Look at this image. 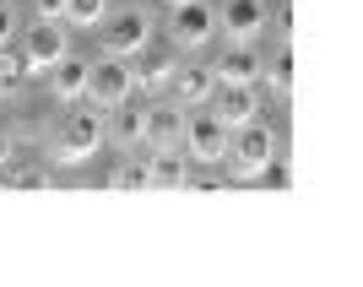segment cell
Segmentation results:
<instances>
[{
  "mask_svg": "<svg viewBox=\"0 0 363 287\" xmlns=\"http://www.w3.org/2000/svg\"><path fill=\"white\" fill-rule=\"evenodd\" d=\"M104 136H108L104 108H71V114L55 125V163H65V168L87 163L92 152L104 147Z\"/></svg>",
  "mask_w": 363,
  "mask_h": 287,
  "instance_id": "1",
  "label": "cell"
},
{
  "mask_svg": "<svg viewBox=\"0 0 363 287\" xmlns=\"http://www.w3.org/2000/svg\"><path fill=\"white\" fill-rule=\"evenodd\" d=\"M223 163L233 168V179H260V174L277 163V130H272V125H260V120L239 125L233 141H228V157H223Z\"/></svg>",
  "mask_w": 363,
  "mask_h": 287,
  "instance_id": "2",
  "label": "cell"
},
{
  "mask_svg": "<svg viewBox=\"0 0 363 287\" xmlns=\"http://www.w3.org/2000/svg\"><path fill=\"white\" fill-rule=\"evenodd\" d=\"M228 141H233V125L217 114V108H190V125H184V152L190 163H223L228 157Z\"/></svg>",
  "mask_w": 363,
  "mask_h": 287,
  "instance_id": "3",
  "label": "cell"
},
{
  "mask_svg": "<svg viewBox=\"0 0 363 287\" xmlns=\"http://www.w3.org/2000/svg\"><path fill=\"white\" fill-rule=\"evenodd\" d=\"M152 28H157V16L147 11V6H114L104 22V49L108 55H141V49L152 44Z\"/></svg>",
  "mask_w": 363,
  "mask_h": 287,
  "instance_id": "4",
  "label": "cell"
},
{
  "mask_svg": "<svg viewBox=\"0 0 363 287\" xmlns=\"http://www.w3.org/2000/svg\"><path fill=\"white\" fill-rule=\"evenodd\" d=\"M223 33V16L206 0H190V6H168V44L174 49H206Z\"/></svg>",
  "mask_w": 363,
  "mask_h": 287,
  "instance_id": "5",
  "label": "cell"
},
{
  "mask_svg": "<svg viewBox=\"0 0 363 287\" xmlns=\"http://www.w3.org/2000/svg\"><path fill=\"white\" fill-rule=\"evenodd\" d=\"M136 92V65L125 60V55H108L104 49V60H92V87H87V98L98 108H114V103H125Z\"/></svg>",
  "mask_w": 363,
  "mask_h": 287,
  "instance_id": "6",
  "label": "cell"
},
{
  "mask_svg": "<svg viewBox=\"0 0 363 287\" xmlns=\"http://www.w3.org/2000/svg\"><path fill=\"white\" fill-rule=\"evenodd\" d=\"M65 55H71V44H65L60 22H38V28H28V38H22V65H28V71H55Z\"/></svg>",
  "mask_w": 363,
  "mask_h": 287,
  "instance_id": "7",
  "label": "cell"
},
{
  "mask_svg": "<svg viewBox=\"0 0 363 287\" xmlns=\"http://www.w3.org/2000/svg\"><path fill=\"white\" fill-rule=\"evenodd\" d=\"M223 33L228 44H255L260 33H266V22H272V6L266 0H223Z\"/></svg>",
  "mask_w": 363,
  "mask_h": 287,
  "instance_id": "8",
  "label": "cell"
},
{
  "mask_svg": "<svg viewBox=\"0 0 363 287\" xmlns=\"http://www.w3.org/2000/svg\"><path fill=\"white\" fill-rule=\"evenodd\" d=\"M184 125H190V108L179 98L147 103V147H184Z\"/></svg>",
  "mask_w": 363,
  "mask_h": 287,
  "instance_id": "9",
  "label": "cell"
},
{
  "mask_svg": "<svg viewBox=\"0 0 363 287\" xmlns=\"http://www.w3.org/2000/svg\"><path fill=\"white\" fill-rule=\"evenodd\" d=\"M168 87H174V98H179L184 108H201V103H212V98H217L223 81H217V65H179Z\"/></svg>",
  "mask_w": 363,
  "mask_h": 287,
  "instance_id": "10",
  "label": "cell"
},
{
  "mask_svg": "<svg viewBox=\"0 0 363 287\" xmlns=\"http://www.w3.org/2000/svg\"><path fill=\"white\" fill-rule=\"evenodd\" d=\"M260 76H266V60L255 44H228V55L217 60V81H228V87H255Z\"/></svg>",
  "mask_w": 363,
  "mask_h": 287,
  "instance_id": "11",
  "label": "cell"
},
{
  "mask_svg": "<svg viewBox=\"0 0 363 287\" xmlns=\"http://www.w3.org/2000/svg\"><path fill=\"white\" fill-rule=\"evenodd\" d=\"M184 184H190V157H179V147H152L147 190H184Z\"/></svg>",
  "mask_w": 363,
  "mask_h": 287,
  "instance_id": "12",
  "label": "cell"
},
{
  "mask_svg": "<svg viewBox=\"0 0 363 287\" xmlns=\"http://www.w3.org/2000/svg\"><path fill=\"white\" fill-rule=\"evenodd\" d=\"M87 87H92V60H82V55H65V60L49 71V92H55L60 103L87 98Z\"/></svg>",
  "mask_w": 363,
  "mask_h": 287,
  "instance_id": "13",
  "label": "cell"
},
{
  "mask_svg": "<svg viewBox=\"0 0 363 287\" xmlns=\"http://www.w3.org/2000/svg\"><path fill=\"white\" fill-rule=\"evenodd\" d=\"M108 136L120 141L125 152L147 147V108L130 103V98H125V103H114V108H108Z\"/></svg>",
  "mask_w": 363,
  "mask_h": 287,
  "instance_id": "14",
  "label": "cell"
},
{
  "mask_svg": "<svg viewBox=\"0 0 363 287\" xmlns=\"http://www.w3.org/2000/svg\"><path fill=\"white\" fill-rule=\"evenodd\" d=\"M212 108L233 125V130H239V125L260 120V92H255V87H228V81H223V87H217V98H212Z\"/></svg>",
  "mask_w": 363,
  "mask_h": 287,
  "instance_id": "15",
  "label": "cell"
},
{
  "mask_svg": "<svg viewBox=\"0 0 363 287\" xmlns=\"http://www.w3.org/2000/svg\"><path fill=\"white\" fill-rule=\"evenodd\" d=\"M174 71H179V65H174V55H168V49H141V65H136V87H168V81H174Z\"/></svg>",
  "mask_w": 363,
  "mask_h": 287,
  "instance_id": "16",
  "label": "cell"
},
{
  "mask_svg": "<svg viewBox=\"0 0 363 287\" xmlns=\"http://www.w3.org/2000/svg\"><path fill=\"white\" fill-rule=\"evenodd\" d=\"M108 11H114V0H65V22L71 28H104Z\"/></svg>",
  "mask_w": 363,
  "mask_h": 287,
  "instance_id": "17",
  "label": "cell"
},
{
  "mask_svg": "<svg viewBox=\"0 0 363 287\" xmlns=\"http://www.w3.org/2000/svg\"><path fill=\"white\" fill-rule=\"evenodd\" d=\"M266 76L277 81V92H288V87H293V44H277V55L266 60Z\"/></svg>",
  "mask_w": 363,
  "mask_h": 287,
  "instance_id": "18",
  "label": "cell"
},
{
  "mask_svg": "<svg viewBox=\"0 0 363 287\" xmlns=\"http://www.w3.org/2000/svg\"><path fill=\"white\" fill-rule=\"evenodd\" d=\"M22 76H28V65H16V60H0V98L22 92Z\"/></svg>",
  "mask_w": 363,
  "mask_h": 287,
  "instance_id": "19",
  "label": "cell"
},
{
  "mask_svg": "<svg viewBox=\"0 0 363 287\" xmlns=\"http://www.w3.org/2000/svg\"><path fill=\"white\" fill-rule=\"evenodd\" d=\"M114 184H120V190H147V157H141V163H125L120 174H114Z\"/></svg>",
  "mask_w": 363,
  "mask_h": 287,
  "instance_id": "20",
  "label": "cell"
},
{
  "mask_svg": "<svg viewBox=\"0 0 363 287\" xmlns=\"http://www.w3.org/2000/svg\"><path fill=\"white\" fill-rule=\"evenodd\" d=\"M11 38H16V6H11V0H0V49L11 44Z\"/></svg>",
  "mask_w": 363,
  "mask_h": 287,
  "instance_id": "21",
  "label": "cell"
},
{
  "mask_svg": "<svg viewBox=\"0 0 363 287\" xmlns=\"http://www.w3.org/2000/svg\"><path fill=\"white\" fill-rule=\"evenodd\" d=\"M33 16L38 22H65V0H33Z\"/></svg>",
  "mask_w": 363,
  "mask_h": 287,
  "instance_id": "22",
  "label": "cell"
},
{
  "mask_svg": "<svg viewBox=\"0 0 363 287\" xmlns=\"http://www.w3.org/2000/svg\"><path fill=\"white\" fill-rule=\"evenodd\" d=\"M11 152H16V136H11V130H6V125H0V168L11 163Z\"/></svg>",
  "mask_w": 363,
  "mask_h": 287,
  "instance_id": "23",
  "label": "cell"
},
{
  "mask_svg": "<svg viewBox=\"0 0 363 287\" xmlns=\"http://www.w3.org/2000/svg\"><path fill=\"white\" fill-rule=\"evenodd\" d=\"M163 6H190V0H163Z\"/></svg>",
  "mask_w": 363,
  "mask_h": 287,
  "instance_id": "24",
  "label": "cell"
}]
</instances>
